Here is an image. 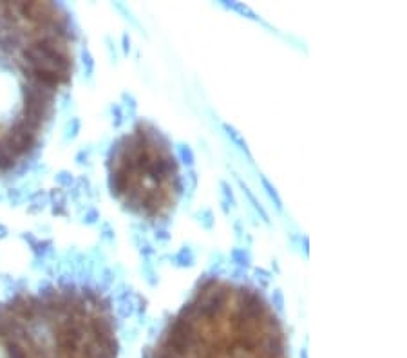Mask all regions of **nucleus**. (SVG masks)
Returning a JSON list of instances; mask_svg holds the SVG:
<instances>
[{
  "label": "nucleus",
  "mask_w": 407,
  "mask_h": 358,
  "mask_svg": "<svg viewBox=\"0 0 407 358\" xmlns=\"http://www.w3.org/2000/svg\"><path fill=\"white\" fill-rule=\"evenodd\" d=\"M176 261H181V263H179L181 266H192V264H194V255H192V251L188 250V248H183V250L176 255Z\"/></svg>",
  "instance_id": "obj_1"
},
{
  "label": "nucleus",
  "mask_w": 407,
  "mask_h": 358,
  "mask_svg": "<svg viewBox=\"0 0 407 358\" xmlns=\"http://www.w3.org/2000/svg\"><path fill=\"white\" fill-rule=\"evenodd\" d=\"M82 60H83V67H85V73L91 74L92 69H94V62H92L91 53L87 51V49H83L82 51Z\"/></svg>",
  "instance_id": "obj_2"
},
{
  "label": "nucleus",
  "mask_w": 407,
  "mask_h": 358,
  "mask_svg": "<svg viewBox=\"0 0 407 358\" xmlns=\"http://www.w3.org/2000/svg\"><path fill=\"white\" fill-rule=\"evenodd\" d=\"M78 130H80V120L78 118H73V120L69 121V125H67V129H65V136L67 138H74L76 134H78Z\"/></svg>",
  "instance_id": "obj_3"
},
{
  "label": "nucleus",
  "mask_w": 407,
  "mask_h": 358,
  "mask_svg": "<svg viewBox=\"0 0 407 358\" xmlns=\"http://www.w3.org/2000/svg\"><path fill=\"white\" fill-rule=\"evenodd\" d=\"M179 154H181V158H183V163H188V165L194 163V154H192V150L188 147L179 148Z\"/></svg>",
  "instance_id": "obj_4"
},
{
  "label": "nucleus",
  "mask_w": 407,
  "mask_h": 358,
  "mask_svg": "<svg viewBox=\"0 0 407 358\" xmlns=\"http://www.w3.org/2000/svg\"><path fill=\"white\" fill-rule=\"evenodd\" d=\"M57 181L60 183L62 186H71V183H73V176H71L69 172H60L57 176Z\"/></svg>",
  "instance_id": "obj_5"
},
{
  "label": "nucleus",
  "mask_w": 407,
  "mask_h": 358,
  "mask_svg": "<svg viewBox=\"0 0 407 358\" xmlns=\"http://www.w3.org/2000/svg\"><path fill=\"white\" fill-rule=\"evenodd\" d=\"M87 223V225H94L96 221H98V212L94 210V208H91V210L85 214V219H83Z\"/></svg>",
  "instance_id": "obj_6"
},
{
  "label": "nucleus",
  "mask_w": 407,
  "mask_h": 358,
  "mask_svg": "<svg viewBox=\"0 0 407 358\" xmlns=\"http://www.w3.org/2000/svg\"><path fill=\"white\" fill-rule=\"evenodd\" d=\"M8 197L11 199V203L13 204H17L18 201H20V194H18V190H15V188H11L8 192Z\"/></svg>",
  "instance_id": "obj_7"
},
{
  "label": "nucleus",
  "mask_w": 407,
  "mask_h": 358,
  "mask_svg": "<svg viewBox=\"0 0 407 358\" xmlns=\"http://www.w3.org/2000/svg\"><path fill=\"white\" fill-rule=\"evenodd\" d=\"M8 228H6L4 225H0V239H4V237H8Z\"/></svg>",
  "instance_id": "obj_8"
},
{
  "label": "nucleus",
  "mask_w": 407,
  "mask_h": 358,
  "mask_svg": "<svg viewBox=\"0 0 407 358\" xmlns=\"http://www.w3.org/2000/svg\"><path fill=\"white\" fill-rule=\"evenodd\" d=\"M0 306H2V304H0Z\"/></svg>",
  "instance_id": "obj_9"
}]
</instances>
